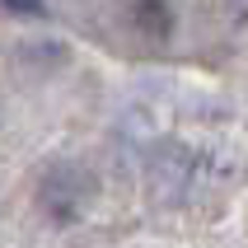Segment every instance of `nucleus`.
<instances>
[{
  "mask_svg": "<svg viewBox=\"0 0 248 248\" xmlns=\"http://www.w3.org/2000/svg\"><path fill=\"white\" fill-rule=\"evenodd\" d=\"M131 24L145 38H169L178 19H173V5L169 0H131Z\"/></svg>",
  "mask_w": 248,
  "mask_h": 248,
  "instance_id": "nucleus-2",
  "label": "nucleus"
},
{
  "mask_svg": "<svg viewBox=\"0 0 248 248\" xmlns=\"http://www.w3.org/2000/svg\"><path fill=\"white\" fill-rule=\"evenodd\" d=\"M89 192H94L89 169L70 164V159L47 164V173L38 178V206H42V216L56 220V225H75L80 220V211L89 206Z\"/></svg>",
  "mask_w": 248,
  "mask_h": 248,
  "instance_id": "nucleus-1",
  "label": "nucleus"
},
{
  "mask_svg": "<svg viewBox=\"0 0 248 248\" xmlns=\"http://www.w3.org/2000/svg\"><path fill=\"white\" fill-rule=\"evenodd\" d=\"M225 5H230V19H244L248 14V0H225Z\"/></svg>",
  "mask_w": 248,
  "mask_h": 248,
  "instance_id": "nucleus-3",
  "label": "nucleus"
}]
</instances>
